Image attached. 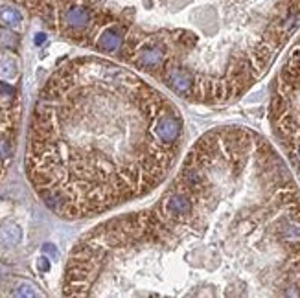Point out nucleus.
Listing matches in <instances>:
<instances>
[{
	"label": "nucleus",
	"instance_id": "obj_8",
	"mask_svg": "<svg viewBox=\"0 0 300 298\" xmlns=\"http://www.w3.org/2000/svg\"><path fill=\"white\" fill-rule=\"evenodd\" d=\"M0 43H2V44H8V46H13V44L17 43V39H15V35L11 33V31L0 30Z\"/></svg>",
	"mask_w": 300,
	"mask_h": 298
},
{
	"label": "nucleus",
	"instance_id": "obj_4",
	"mask_svg": "<svg viewBox=\"0 0 300 298\" xmlns=\"http://www.w3.org/2000/svg\"><path fill=\"white\" fill-rule=\"evenodd\" d=\"M66 24L70 28H83L88 22V11L83 8H72L66 11Z\"/></svg>",
	"mask_w": 300,
	"mask_h": 298
},
{
	"label": "nucleus",
	"instance_id": "obj_11",
	"mask_svg": "<svg viewBox=\"0 0 300 298\" xmlns=\"http://www.w3.org/2000/svg\"><path fill=\"white\" fill-rule=\"evenodd\" d=\"M37 267L41 269V271H48L50 269V263L46 258H39V262H37Z\"/></svg>",
	"mask_w": 300,
	"mask_h": 298
},
{
	"label": "nucleus",
	"instance_id": "obj_12",
	"mask_svg": "<svg viewBox=\"0 0 300 298\" xmlns=\"http://www.w3.org/2000/svg\"><path fill=\"white\" fill-rule=\"evenodd\" d=\"M44 41H46V35H44V33H37V35H35V44H43Z\"/></svg>",
	"mask_w": 300,
	"mask_h": 298
},
{
	"label": "nucleus",
	"instance_id": "obj_10",
	"mask_svg": "<svg viewBox=\"0 0 300 298\" xmlns=\"http://www.w3.org/2000/svg\"><path fill=\"white\" fill-rule=\"evenodd\" d=\"M9 157V147L6 142H0V158H6Z\"/></svg>",
	"mask_w": 300,
	"mask_h": 298
},
{
	"label": "nucleus",
	"instance_id": "obj_3",
	"mask_svg": "<svg viewBox=\"0 0 300 298\" xmlns=\"http://www.w3.org/2000/svg\"><path fill=\"white\" fill-rule=\"evenodd\" d=\"M22 232L17 225H4L0 230V243L6 247H13L21 241Z\"/></svg>",
	"mask_w": 300,
	"mask_h": 298
},
{
	"label": "nucleus",
	"instance_id": "obj_5",
	"mask_svg": "<svg viewBox=\"0 0 300 298\" xmlns=\"http://www.w3.org/2000/svg\"><path fill=\"white\" fill-rule=\"evenodd\" d=\"M120 44H122V37H120V33H116L113 30L105 31L100 37V41H98V46L102 50H105V52H115V50L120 48Z\"/></svg>",
	"mask_w": 300,
	"mask_h": 298
},
{
	"label": "nucleus",
	"instance_id": "obj_7",
	"mask_svg": "<svg viewBox=\"0 0 300 298\" xmlns=\"http://www.w3.org/2000/svg\"><path fill=\"white\" fill-rule=\"evenodd\" d=\"M37 291H35V287L33 285H30V284H22V285H18L17 287V291H15V296H37Z\"/></svg>",
	"mask_w": 300,
	"mask_h": 298
},
{
	"label": "nucleus",
	"instance_id": "obj_1",
	"mask_svg": "<svg viewBox=\"0 0 300 298\" xmlns=\"http://www.w3.org/2000/svg\"><path fill=\"white\" fill-rule=\"evenodd\" d=\"M172 100L100 57L63 65L37 101L26 171L44 204L66 219L103 214L153 192L182 147Z\"/></svg>",
	"mask_w": 300,
	"mask_h": 298
},
{
	"label": "nucleus",
	"instance_id": "obj_2",
	"mask_svg": "<svg viewBox=\"0 0 300 298\" xmlns=\"http://www.w3.org/2000/svg\"><path fill=\"white\" fill-rule=\"evenodd\" d=\"M271 125L300 180V41L276 78L271 101Z\"/></svg>",
	"mask_w": 300,
	"mask_h": 298
},
{
	"label": "nucleus",
	"instance_id": "obj_6",
	"mask_svg": "<svg viewBox=\"0 0 300 298\" xmlns=\"http://www.w3.org/2000/svg\"><path fill=\"white\" fill-rule=\"evenodd\" d=\"M0 18H2L6 24H9V26H17V24H21V21H22L21 13H18L17 9H11V8L2 9V11H0Z\"/></svg>",
	"mask_w": 300,
	"mask_h": 298
},
{
	"label": "nucleus",
	"instance_id": "obj_9",
	"mask_svg": "<svg viewBox=\"0 0 300 298\" xmlns=\"http://www.w3.org/2000/svg\"><path fill=\"white\" fill-rule=\"evenodd\" d=\"M43 252L44 254H50L52 258H58L59 256V252H58V249L53 245H50V243H46V245H43Z\"/></svg>",
	"mask_w": 300,
	"mask_h": 298
}]
</instances>
